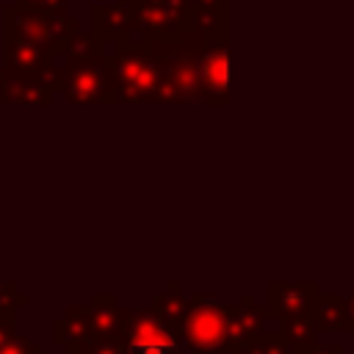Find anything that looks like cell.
<instances>
[{
  "label": "cell",
  "instance_id": "cell-2",
  "mask_svg": "<svg viewBox=\"0 0 354 354\" xmlns=\"http://www.w3.org/2000/svg\"><path fill=\"white\" fill-rule=\"evenodd\" d=\"M180 337L194 354L224 351V307L213 296H194L188 301Z\"/></svg>",
  "mask_w": 354,
  "mask_h": 354
},
{
  "label": "cell",
  "instance_id": "cell-4",
  "mask_svg": "<svg viewBox=\"0 0 354 354\" xmlns=\"http://www.w3.org/2000/svg\"><path fill=\"white\" fill-rule=\"evenodd\" d=\"M266 307H257L254 296H246L238 307H224V351L238 354L263 335Z\"/></svg>",
  "mask_w": 354,
  "mask_h": 354
},
{
  "label": "cell",
  "instance_id": "cell-9",
  "mask_svg": "<svg viewBox=\"0 0 354 354\" xmlns=\"http://www.w3.org/2000/svg\"><path fill=\"white\" fill-rule=\"evenodd\" d=\"M307 354H343V346L340 343H315Z\"/></svg>",
  "mask_w": 354,
  "mask_h": 354
},
{
  "label": "cell",
  "instance_id": "cell-10",
  "mask_svg": "<svg viewBox=\"0 0 354 354\" xmlns=\"http://www.w3.org/2000/svg\"><path fill=\"white\" fill-rule=\"evenodd\" d=\"M346 313H348V321H351V326H354V290H351V296L346 299Z\"/></svg>",
  "mask_w": 354,
  "mask_h": 354
},
{
  "label": "cell",
  "instance_id": "cell-3",
  "mask_svg": "<svg viewBox=\"0 0 354 354\" xmlns=\"http://www.w3.org/2000/svg\"><path fill=\"white\" fill-rule=\"evenodd\" d=\"M180 337L155 315V313H136L130 315L124 354H180Z\"/></svg>",
  "mask_w": 354,
  "mask_h": 354
},
{
  "label": "cell",
  "instance_id": "cell-1",
  "mask_svg": "<svg viewBox=\"0 0 354 354\" xmlns=\"http://www.w3.org/2000/svg\"><path fill=\"white\" fill-rule=\"evenodd\" d=\"M232 86V55L227 33L205 36L194 61V97L207 105H227Z\"/></svg>",
  "mask_w": 354,
  "mask_h": 354
},
{
  "label": "cell",
  "instance_id": "cell-6",
  "mask_svg": "<svg viewBox=\"0 0 354 354\" xmlns=\"http://www.w3.org/2000/svg\"><path fill=\"white\" fill-rule=\"evenodd\" d=\"M310 321L315 326V332H329V329H343V332H351V321H348V313H346V299L343 296H321L315 299L313 304V313H310Z\"/></svg>",
  "mask_w": 354,
  "mask_h": 354
},
{
  "label": "cell",
  "instance_id": "cell-5",
  "mask_svg": "<svg viewBox=\"0 0 354 354\" xmlns=\"http://www.w3.org/2000/svg\"><path fill=\"white\" fill-rule=\"evenodd\" d=\"M315 299H318V285L315 282H271L268 285L266 315H274L277 321L310 315Z\"/></svg>",
  "mask_w": 354,
  "mask_h": 354
},
{
  "label": "cell",
  "instance_id": "cell-8",
  "mask_svg": "<svg viewBox=\"0 0 354 354\" xmlns=\"http://www.w3.org/2000/svg\"><path fill=\"white\" fill-rule=\"evenodd\" d=\"M252 348H254V354H290L279 335H260L252 343Z\"/></svg>",
  "mask_w": 354,
  "mask_h": 354
},
{
  "label": "cell",
  "instance_id": "cell-7",
  "mask_svg": "<svg viewBox=\"0 0 354 354\" xmlns=\"http://www.w3.org/2000/svg\"><path fill=\"white\" fill-rule=\"evenodd\" d=\"M315 326L310 321V315H299V318H288L282 321V332L279 337L285 340L290 354H307L315 346Z\"/></svg>",
  "mask_w": 354,
  "mask_h": 354
}]
</instances>
